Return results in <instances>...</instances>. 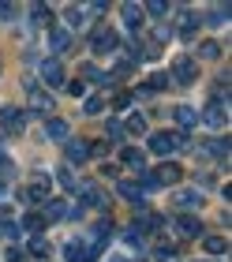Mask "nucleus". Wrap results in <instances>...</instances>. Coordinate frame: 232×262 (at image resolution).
Listing matches in <instances>:
<instances>
[{
  "instance_id": "39",
  "label": "nucleus",
  "mask_w": 232,
  "mask_h": 262,
  "mask_svg": "<svg viewBox=\"0 0 232 262\" xmlns=\"http://www.w3.org/2000/svg\"><path fill=\"white\" fill-rule=\"evenodd\" d=\"M11 15H15V8H11V4H4V0H0V19H11Z\"/></svg>"
},
{
  "instance_id": "25",
  "label": "nucleus",
  "mask_w": 232,
  "mask_h": 262,
  "mask_svg": "<svg viewBox=\"0 0 232 262\" xmlns=\"http://www.w3.org/2000/svg\"><path fill=\"white\" fill-rule=\"evenodd\" d=\"M34 23H38V27H49V23H53V8L49 4H34Z\"/></svg>"
},
{
  "instance_id": "21",
  "label": "nucleus",
  "mask_w": 232,
  "mask_h": 262,
  "mask_svg": "<svg viewBox=\"0 0 232 262\" xmlns=\"http://www.w3.org/2000/svg\"><path fill=\"white\" fill-rule=\"evenodd\" d=\"M124 131H128V135H146V116L142 113H131L128 124H124Z\"/></svg>"
},
{
  "instance_id": "29",
  "label": "nucleus",
  "mask_w": 232,
  "mask_h": 262,
  "mask_svg": "<svg viewBox=\"0 0 232 262\" xmlns=\"http://www.w3.org/2000/svg\"><path fill=\"white\" fill-rule=\"evenodd\" d=\"M23 229H30V232H41V213H27V217H23Z\"/></svg>"
},
{
  "instance_id": "40",
  "label": "nucleus",
  "mask_w": 232,
  "mask_h": 262,
  "mask_svg": "<svg viewBox=\"0 0 232 262\" xmlns=\"http://www.w3.org/2000/svg\"><path fill=\"white\" fill-rule=\"evenodd\" d=\"M19 232H23L19 225H4V236H11V240H19Z\"/></svg>"
},
{
  "instance_id": "15",
  "label": "nucleus",
  "mask_w": 232,
  "mask_h": 262,
  "mask_svg": "<svg viewBox=\"0 0 232 262\" xmlns=\"http://www.w3.org/2000/svg\"><path fill=\"white\" fill-rule=\"evenodd\" d=\"M27 98H30V109H38V113H49V109H53V98H49L45 90H38V86H30Z\"/></svg>"
},
{
  "instance_id": "1",
  "label": "nucleus",
  "mask_w": 232,
  "mask_h": 262,
  "mask_svg": "<svg viewBox=\"0 0 232 262\" xmlns=\"http://www.w3.org/2000/svg\"><path fill=\"white\" fill-rule=\"evenodd\" d=\"M176 146H184V131H157V135H150V154H157V158H168Z\"/></svg>"
},
{
  "instance_id": "35",
  "label": "nucleus",
  "mask_w": 232,
  "mask_h": 262,
  "mask_svg": "<svg viewBox=\"0 0 232 262\" xmlns=\"http://www.w3.org/2000/svg\"><path fill=\"white\" fill-rule=\"evenodd\" d=\"M11 172H15V165H11L4 154H0V184H4V176H11Z\"/></svg>"
},
{
  "instance_id": "11",
  "label": "nucleus",
  "mask_w": 232,
  "mask_h": 262,
  "mask_svg": "<svg viewBox=\"0 0 232 262\" xmlns=\"http://www.w3.org/2000/svg\"><path fill=\"white\" fill-rule=\"evenodd\" d=\"M64 217H68V202H64V199H49L41 221H64Z\"/></svg>"
},
{
  "instance_id": "28",
  "label": "nucleus",
  "mask_w": 232,
  "mask_h": 262,
  "mask_svg": "<svg viewBox=\"0 0 232 262\" xmlns=\"http://www.w3.org/2000/svg\"><path fill=\"white\" fill-rule=\"evenodd\" d=\"M82 109H87L90 116H97V113H105V98H97V94H94V98H87V105H82Z\"/></svg>"
},
{
  "instance_id": "13",
  "label": "nucleus",
  "mask_w": 232,
  "mask_h": 262,
  "mask_svg": "<svg viewBox=\"0 0 232 262\" xmlns=\"http://www.w3.org/2000/svg\"><path fill=\"white\" fill-rule=\"evenodd\" d=\"M68 131H71V127H68V120H60V116L45 120V135L53 139V142H64V139H68Z\"/></svg>"
},
{
  "instance_id": "9",
  "label": "nucleus",
  "mask_w": 232,
  "mask_h": 262,
  "mask_svg": "<svg viewBox=\"0 0 232 262\" xmlns=\"http://www.w3.org/2000/svg\"><path fill=\"white\" fill-rule=\"evenodd\" d=\"M202 116H206V124H210L214 131H221V127H225V120H228V113H225V105H221V101H217V98H214L210 105H206V113H202Z\"/></svg>"
},
{
  "instance_id": "26",
  "label": "nucleus",
  "mask_w": 232,
  "mask_h": 262,
  "mask_svg": "<svg viewBox=\"0 0 232 262\" xmlns=\"http://www.w3.org/2000/svg\"><path fill=\"white\" fill-rule=\"evenodd\" d=\"M195 30H199V19H195V15H184V23H180V38L191 41V38H195Z\"/></svg>"
},
{
  "instance_id": "3",
  "label": "nucleus",
  "mask_w": 232,
  "mask_h": 262,
  "mask_svg": "<svg viewBox=\"0 0 232 262\" xmlns=\"http://www.w3.org/2000/svg\"><path fill=\"white\" fill-rule=\"evenodd\" d=\"M150 176H154L157 187H173V184L184 180V169H180L176 161H161V165H157V172H150Z\"/></svg>"
},
{
  "instance_id": "17",
  "label": "nucleus",
  "mask_w": 232,
  "mask_h": 262,
  "mask_svg": "<svg viewBox=\"0 0 232 262\" xmlns=\"http://www.w3.org/2000/svg\"><path fill=\"white\" fill-rule=\"evenodd\" d=\"M124 23H128L131 30H139L142 23H146V15H142V8H139V4H124Z\"/></svg>"
},
{
  "instance_id": "2",
  "label": "nucleus",
  "mask_w": 232,
  "mask_h": 262,
  "mask_svg": "<svg viewBox=\"0 0 232 262\" xmlns=\"http://www.w3.org/2000/svg\"><path fill=\"white\" fill-rule=\"evenodd\" d=\"M49 191H53V180H49V176H34L27 184V191H23V199H27L30 206H38V202H49Z\"/></svg>"
},
{
  "instance_id": "32",
  "label": "nucleus",
  "mask_w": 232,
  "mask_h": 262,
  "mask_svg": "<svg viewBox=\"0 0 232 262\" xmlns=\"http://www.w3.org/2000/svg\"><path fill=\"white\" fill-rule=\"evenodd\" d=\"M128 105H131V90H120L113 98V109H128Z\"/></svg>"
},
{
  "instance_id": "24",
  "label": "nucleus",
  "mask_w": 232,
  "mask_h": 262,
  "mask_svg": "<svg viewBox=\"0 0 232 262\" xmlns=\"http://www.w3.org/2000/svg\"><path fill=\"white\" fill-rule=\"evenodd\" d=\"M199 56H202V60H217V56H221V45H217L214 38L202 41V45H199Z\"/></svg>"
},
{
  "instance_id": "18",
  "label": "nucleus",
  "mask_w": 232,
  "mask_h": 262,
  "mask_svg": "<svg viewBox=\"0 0 232 262\" xmlns=\"http://www.w3.org/2000/svg\"><path fill=\"white\" fill-rule=\"evenodd\" d=\"M4 127L8 131H23V127H27V113H23V109H8L4 113Z\"/></svg>"
},
{
  "instance_id": "5",
  "label": "nucleus",
  "mask_w": 232,
  "mask_h": 262,
  "mask_svg": "<svg viewBox=\"0 0 232 262\" xmlns=\"http://www.w3.org/2000/svg\"><path fill=\"white\" fill-rule=\"evenodd\" d=\"M173 75H176L180 86H191V82L199 79V68H195L191 56H176V60H173Z\"/></svg>"
},
{
  "instance_id": "4",
  "label": "nucleus",
  "mask_w": 232,
  "mask_h": 262,
  "mask_svg": "<svg viewBox=\"0 0 232 262\" xmlns=\"http://www.w3.org/2000/svg\"><path fill=\"white\" fill-rule=\"evenodd\" d=\"M116 30H109V27H101V30H94V38H90V49L97 53V56H109V53H116Z\"/></svg>"
},
{
  "instance_id": "31",
  "label": "nucleus",
  "mask_w": 232,
  "mask_h": 262,
  "mask_svg": "<svg viewBox=\"0 0 232 262\" xmlns=\"http://www.w3.org/2000/svg\"><path fill=\"white\" fill-rule=\"evenodd\" d=\"M68 94H71V98H82V94H87V82H82V79H71V82H68Z\"/></svg>"
},
{
  "instance_id": "10",
  "label": "nucleus",
  "mask_w": 232,
  "mask_h": 262,
  "mask_svg": "<svg viewBox=\"0 0 232 262\" xmlns=\"http://www.w3.org/2000/svg\"><path fill=\"white\" fill-rule=\"evenodd\" d=\"M120 165H128V169L142 172V169H146V154H142L139 146H124V150H120Z\"/></svg>"
},
{
  "instance_id": "38",
  "label": "nucleus",
  "mask_w": 232,
  "mask_h": 262,
  "mask_svg": "<svg viewBox=\"0 0 232 262\" xmlns=\"http://www.w3.org/2000/svg\"><path fill=\"white\" fill-rule=\"evenodd\" d=\"M60 184H64L68 191H75V176H71V172H60Z\"/></svg>"
},
{
  "instance_id": "16",
  "label": "nucleus",
  "mask_w": 232,
  "mask_h": 262,
  "mask_svg": "<svg viewBox=\"0 0 232 262\" xmlns=\"http://www.w3.org/2000/svg\"><path fill=\"white\" fill-rule=\"evenodd\" d=\"M202 247H206V255H228L225 236H202Z\"/></svg>"
},
{
  "instance_id": "12",
  "label": "nucleus",
  "mask_w": 232,
  "mask_h": 262,
  "mask_svg": "<svg viewBox=\"0 0 232 262\" xmlns=\"http://www.w3.org/2000/svg\"><path fill=\"white\" fill-rule=\"evenodd\" d=\"M116 195L128 199V202H142V199H146V191H142L135 180H120V184H116Z\"/></svg>"
},
{
  "instance_id": "34",
  "label": "nucleus",
  "mask_w": 232,
  "mask_h": 262,
  "mask_svg": "<svg viewBox=\"0 0 232 262\" xmlns=\"http://www.w3.org/2000/svg\"><path fill=\"white\" fill-rule=\"evenodd\" d=\"M225 19H228V4H225V8H214V15H210V23H214V27H221Z\"/></svg>"
},
{
  "instance_id": "20",
  "label": "nucleus",
  "mask_w": 232,
  "mask_h": 262,
  "mask_svg": "<svg viewBox=\"0 0 232 262\" xmlns=\"http://www.w3.org/2000/svg\"><path fill=\"white\" fill-rule=\"evenodd\" d=\"M71 45V30H53V38H49V49L53 53H64Z\"/></svg>"
},
{
  "instance_id": "30",
  "label": "nucleus",
  "mask_w": 232,
  "mask_h": 262,
  "mask_svg": "<svg viewBox=\"0 0 232 262\" xmlns=\"http://www.w3.org/2000/svg\"><path fill=\"white\" fill-rule=\"evenodd\" d=\"M142 11H150V15H157V19H161L165 11H168V4H165V0H150V4H146Z\"/></svg>"
},
{
  "instance_id": "23",
  "label": "nucleus",
  "mask_w": 232,
  "mask_h": 262,
  "mask_svg": "<svg viewBox=\"0 0 232 262\" xmlns=\"http://www.w3.org/2000/svg\"><path fill=\"white\" fill-rule=\"evenodd\" d=\"M64 19H68V27H71V30H79V27H82V23H87V11H82V8H75V4H71V8L64 11Z\"/></svg>"
},
{
  "instance_id": "14",
  "label": "nucleus",
  "mask_w": 232,
  "mask_h": 262,
  "mask_svg": "<svg viewBox=\"0 0 232 262\" xmlns=\"http://www.w3.org/2000/svg\"><path fill=\"white\" fill-rule=\"evenodd\" d=\"M154 258H157V262H180V258H176V244H173V240H157V244H154Z\"/></svg>"
},
{
  "instance_id": "8",
  "label": "nucleus",
  "mask_w": 232,
  "mask_h": 262,
  "mask_svg": "<svg viewBox=\"0 0 232 262\" xmlns=\"http://www.w3.org/2000/svg\"><path fill=\"white\" fill-rule=\"evenodd\" d=\"M64 158L71 161V165H82L90 158V142H82V139H75V142H64Z\"/></svg>"
},
{
  "instance_id": "7",
  "label": "nucleus",
  "mask_w": 232,
  "mask_h": 262,
  "mask_svg": "<svg viewBox=\"0 0 232 262\" xmlns=\"http://www.w3.org/2000/svg\"><path fill=\"white\" fill-rule=\"evenodd\" d=\"M41 79L49 82V86H64V64H60L56 56L41 60Z\"/></svg>"
},
{
  "instance_id": "6",
  "label": "nucleus",
  "mask_w": 232,
  "mask_h": 262,
  "mask_svg": "<svg viewBox=\"0 0 232 262\" xmlns=\"http://www.w3.org/2000/svg\"><path fill=\"white\" fill-rule=\"evenodd\" d=\"M176 236H184V240L202 236V221L195 217V213H180V217H176Z\"/></svg>"
},
{
  "instance_id": "41",
  "label": "nucleus",
  "mask_w": 232,
  "mask_h": 262,
  "mask_svg": "<svg viewBox=\"0 0 232 262\" xmlns=\"http://www.w3.org/2000/svg\"><path fill=\"white\" fill-rule=\"evenodd\" d=\"M0 195H4V184H0Z\"/></svg>"
},
{
  "instance_id": "27",
  "label": "nucleus",
  "mask_w": 232,
  "mask_h": 262,
  "mask_svg": "<svg viewBox=\"0 0 232 262\" xmlns=\"http://www.w3.org/2000/svg\"><path fill=\"white\" fill-rule=\"evenodd\" d=\"M199 202H202L199 191H180V195H176V206H184V210H187V206H199Z\"/></svg>"
},
{
  "instance_id": "33",
  "label": "nucleus",
  "mask_w": 232,
  "mask_h": 262,
  "mask_svg": "<svg viewBox=\"0 0 232 262\" xmlns=\"http://www.w3.org/2000/svg\"><path fill=\"white\" fill-rule=\"evenodd\" d=\"M82 75H87L90 82H105V75H101V71H97L94 64H82Z\"/></svg>"
},
{
  "instance_id": "36",
  "label": "nucleus",
  "mask_w": 232,
  "mask_h": 262,
  "mask_svg": "<svg viewBox=\"0 0 232 262\" xmlns=\"http://www.w3.org/2000/svg\"><path fill=\"white\" fill-rule=\"evenodd\" d=\"M105 127H109V135H113V139H120V135H124V124H120V120H109Z\"/></svg>"
},
{
  "instance_id": "19",
  "label": "nucleus",
  "mask_w": 232,
  "mask_h": 262,
  "mask_svg": "<svg viewBox=\"0 0 232 262\" xmlns=\"http://www.w3.org/2000/svg\"><path fill=\"white\" fill-rule=\"evenodd\" d=\"M176 124L180 127H195L199 124V113H195L191 105H176Z\"/></svg>"
},
{
  "instance_id": "22",
  "label": "nucleus",
  "mask_w": 232,
  "mask_h": 262,
  "mask_svg": "<svg viewBox=\"0 0 232 262\" xmlns=\"http://www.w3.org/2000/svg\"><path fill=\"white\" fill-rule=\"evenodd\" d=\"M30 255L34 258H49V255H53V247H49L45 236H34V240H30Z\"/></svg>"
},
{
  "instance_id": "37",
  "label": "nucleus",
  "mask_w": 232,
  "mask_h": 262,
  "mask_svg": "<svg viewBox=\"0 0 232 262\" xmlns=\"http://www.w3.org/2000/svg\"><path fill=\"white\" fill-rule=\"evenodd\" d=\"M8 262H27V251H19V247H8Z\"/></svg>"
}]
</instances>
